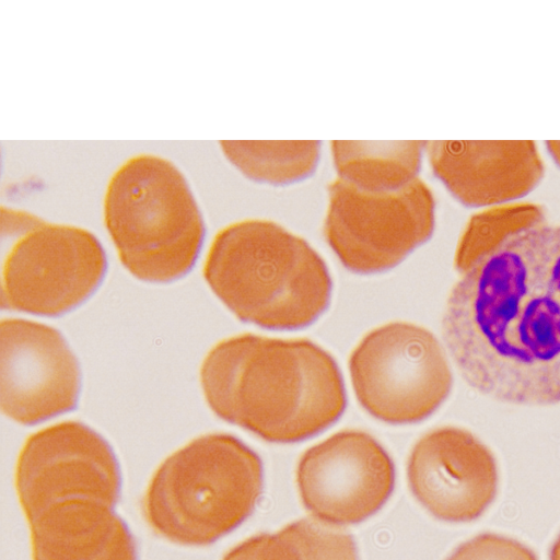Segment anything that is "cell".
Segmentation results:
<instances>
[{
	"label": "cell",
	"mask_w": 560,
	"mask_h": 560,
	"mask_svg": "<svg viewBox=\"0 0 560 560\" xmlns=\"http://www.w3.org/2000/svg\"><path fill=\"white\" fill-rule=\"evenodd\" d=\"M225 156L247 177L272 185L301 180L315 170L320 142L221 140Z\"/></svg>",
	"instance_id": "obj_17"
},
{
	"label": "cell",
	"mask_w": 560,
	"mask_h": 560,
	"mask_svg": "<svg viewBox=\"0 0 560 560\" xmlns=\"http://www.w3.org/2000/svg\"><path fill=\"white\" fill-rule=\"evenodd\" d=\"M442 335L480 395L513 406L560 404V224L518 233L462 272Z\"/></svg>",
	"instance_id": "obj_1"
},
{
	"label": "cell",
	"mask_w": 560,
	"mask_h": 560,
	"mask_svg": "<svg viewBox=\"0 0 560 560\" xmlns=\"http://www.w3.org/2000/svg\"><path fill=\"white\" fill-rule=\"evenodd\" d=\"M550 560H560V535L552 545Z\"/></svg>",
	"instance_id": "obj_21"
},
{
	"label": "cell",
	"mask_w": 560,
	"mask_h": 560,
	"mask_svg": "<svg viewBox=\"0 0 560 560\" xmlns=\"http://www.w3.org/2000/svg\"><path fill=\"white\" fill-rule=\"evenodd\" d=\"M546 210L532 201H512L481 208L471 214L459 236L454 267L462 273L514 235L545 224Z\"/></svg>",
	"instance_id": "obj_18"
},
{
	"label": "cell",
	"mask_w": 560,
	"mask_h": 560,
	"mask_svg": "<svg viewBox=\"0 0 560 560\" xmlns=\"http://www.w3.org/2000/svg\"><path fill=\"white\" fill-rule=\"evenodd\" d=\"M434 174L463 205L487 208L517 201L542 179L545 162L532 140L425 142Z\"/></svg>",
	"instance_id": "obj_13"
},
{
	"label": "cell",
	"mask_w": 560,
	"mask_h": 560,
	"mask_svg": "<svg viewBox=\"0 0 560 560\" xmlns=\"http://www.w3.org/2000/svg\"><path fill=\"white\" fill-rule=\"evenodd\" d=\"M410 489L435 517L469 522L480 516L498 489V466L490 448L458 427H441L412 447L407 465Z\"/></svg>",
	"instance_id": "obj_12"
},
{
	"label": "cell",
	"mask_w": 560,
	"mask_h": 560,
	"mask_svg": "<svg viewBox=\"0 0 560 560\" xmlns=\"http://www.w3.org/2000/svg\"><path fill=\"white\" fill-rule=\"evenodd\" d=\"M424 144L335 140L331 152L340 178L366 190H393L417 178Z\"/></svg>",
	"instance_id": "obj_15"
},
{
	"label": "cell",
	"mask_w": 560,
	"mask_h": 560,
	"mask_svg": "<svg viewBox=\"0 0 560 560\" xmlns=\"http://www.w3.org/2000/svg\"><path fill=\"white\" fill-rule=\"evenodd\" d=\"M446 560H537L525 545L497 534H480L462 544Z\"/></svg>",
	"instance_id": "obj_19"
},
{
	"label": "cell",
	"mask_w": 560,
	"mask_h": 560,
	"mask_svg": "<svg viewBox=\"0 0 560 560\" xmlns=\"http://www.w3.org/2000/svg\"><path fill=\"white\" fill-rule=\"evenodd\" d=\"M104 222L124 267L155 283L182 278L195 265L205 223L184 174L170 160L140 153L109 178Z\"/></svg>",
	"instance_id": "obj_5"
},
{
	"label": "cell",
	"mask_w": 560,
	"mask_h": 560,
	"mask_svg": "<svg viewBox=\"0 0 560 560\" xmlns=\"http://www.w3.org/2000/svg\"><path fill=\"white\" fill-rule=\"evenodd\" d=\"M5 211V210H4ZM2 236L13 237L1 271V307L62 315L88 300L106 272V255L90 231L5 211Z\"/></svg>",
	"instance_id": "obj_6"
},
{
	"label": "cell",
	"mask_w": 560,
	"mask_h": 560,
	"mask_svg": "<svg viewBox=\"0 0 560 560\" xmlns=\"http://www.w3.org/2000/svg\"><path fill=\"white\" fill-rule=\"evenodd\" d=\"M261 489L259 456L233 435L210 433L190 441L159 466L142 511L163 538L206 546L249 516Z\"/></svg>",
	"instance_id": "obj_4"
},
{
	"label": "cell",
	"mask_w": 560,
	"mask_h": 560,
	"mask_svg": "<svg viewBox=\"0 0 560 560\" xmlns=\"http://www.w3.org/2000/svg\"><path fill=\"white\" fill-rule=\"evenodd\" d=\"M546 148L555 163L560 167V141L549 140L546 142Z\"/></svg>",
	"instance_id": "obj_20"
},
{
	"label": "cell",
	"mask_w": 560,
	"mask_h": 560,
	"mask_svg": "<svg viewBox=\"0 0 560 560\" xmlns=\"http://www.w3.org/2000/svg\"><path fill=\"white\" fill-rule=\"evenodd\" d=\"M200 383L219 418L272 443L316 435L347 405L337 362L304 338L243 334L224 339L206 355Z\"/></svg>",
	"instance_id": "obj_2"
},
{
	"label": "cell",
	"mask_w": 560,
	"mask_h": 560,
	"mask_svg": "<svg viewBox=\"0 0 560 560\" xmlns=\"http://www.w3.org/2000/svg\"><path fill=\"white\" fill-rule=\"evenodd\" d=\"M79 362L56 328L5 318L0 323V404L13 421L32 425L75 408Z\"/></svg>",
	"instance_id": "obj_11"
},
{
	"label": "cell",
	"mask_w": 560,
	"mask_h": 560,
	"mask_svg": "<svg viewBox=\"0 0 560 560\" xmlns=\"http://www.w3.org/2000/svg\"><path fill=\"white\" fill-rule=\"evenodd\" d=\"M296 483L304 506L314 516L331 524H355L387 501L395 467L372 435L342 430L302 454Z\"/></svg>",
	"instance_id": "obj_10"
},
{
	"label": "cell",
	"mask_w": 560,
	"mask_h": 560,
	"mask_svg": "<svg viewBox=\"0 0 560 560\" xmlns=\"http://www.w3.org/2000/svg\"><path fill=\"white\" fill-rule=\"evenodd\" d=\"M28 524L33 560H137L128 526L102 502H60Z\"/></svg>",
	"instance_id": "obj_14"
},
{
	"label": "cell",
	"mask_w": 560,
	"mask_h": 560,
	"mask_svg": "<svg viewBox=\"0 0 560 560\" xmlns=\"http://www.w3.org/2000/svg\"><path fill=\"white\" fill-rule=\"evenodd\" d=\"M328 195L324 234L352 272L388 270L433 233L434 197L418 177L393 190H366L338 177Z\"/></svg>",
	"instance_id": "obj_8"
},
{
	"label": "cell",
	"mask_w": 560,
	"mask_h": 560,
	"mask_svg": "<svg viewBox=\"0 0 560 560\" xmlns=\"http://www.w3.org/2000/svg\"><path fill=\"white\" fill-rule=\"evenodd\" d=\"M121 476L112 446L79 421H62L27 438L15 467V489L27 522L69 500L114 506Z\"/></svg>",
	"instance_id": "obj_9"
},
{
	"label": "cell",
	"mask_w": 560,
	"mask_h": 560,
	"mask_svg": "<svg viewBox=\"0 0 560 560\" xmlns=\"http://www.w3.org/2000/svg\"><path fill=\"white\" fill-rule=\"evenodd\" d=\"M222 560H359L352 537L303 518L273 534L253 536L229 550Z\"/></svg>",
	"instance_id": "obj_16"
},
{
	"label": "cell",
	"mask_w": 560,
	"mask_h": 560,
	"mask_svg": "<svg viewBox=\"0 0 560 560\" xmlns=\"http://www.w3.org/2000/svg\"><path fill=\"white\" fill-rule=\"evenodd\" d=\"M349 372L359 404L390 424L429 418L453 386L450 362L438 338L407 322L368 332L350 354Z\"/></svg>",
	"instance_id": "obj_7"
},
{
	"label": "cell",
	"mask_w": 560,
	"mask_h": 560,
	"mask_svg": "<svg viewBox=\"0 0 560 560\" xmlns=\"http://www.w3.org/2000/svg\"><path fill=\"white\" fill-rule=\"evenodd\" d=\"M203 277L237 318L278 330L314 323L328 307L332 289L320 255L304 238L262 219L220 230Z\"/></svg>",
	"instance_id": "obj_3"
}]
</instances>
